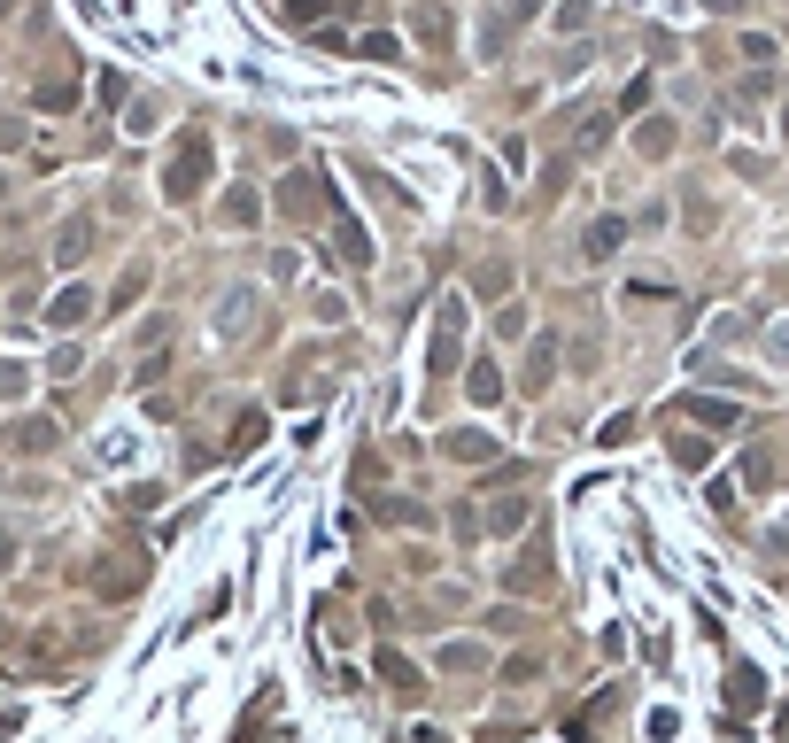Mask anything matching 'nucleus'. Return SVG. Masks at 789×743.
Instances as JSON below:
<instances>
[{
    "instance_id": "5",
    "label": "nucleus",
    "mask_w": 789,
    "mask_h": 743,
    "mask_svg": "<svg viewBox=\"0 0 789 743\" xmlns=\"http://www.w3.org/2000/svg\"><path fill=\"white\" fill-rule=\"evenodd\" d=\"M704 8H720V16H735V8H751V0H704Z\"/></svg>"
},
{
    "instance_id": "2",
    "label": "nucleus",
    "mask_w": 789,
    "mask_h": 743,
    "mask_svg": "<svg viewBox=\"0 0 789 743\" xmlns=\"http://www.w3.org/2000/svg\"><path fill=\"white\" fill-rule=\"evenodd\" d=\"M86 310H93V295H86V287H62V295H55V310H47V318H55V326H78Z\"/></svg>"
},
{
    "instance_id": "3",
    "label": "nucleus",
    "mask_w": 789,
    "mask_h": 743,
    "mask_svg": "<svg viewBox=\"0 0 789 743\" xmlns=\"http://www.w3.org/2000/svg\"><path fill=\"white\" fill-rule=\"evenodd\" d=\"M728 697H735V705H759V697H766V682L751 674V666H735V674H728Z\"/></svg>"
},
{
    "instance_id": "4",
    "label": "nucleus",
    "mask_w": 789,
    "mask_h": 743,
    "mask_svg": "<svg viewBox=\"0 0 789 743\" xmlns=\"http://www.w3.org/2000/svg\"><path fill=\"white\" fill-rule=\"evenodd\" d=\"M449 457H496V442L488 434H449Z\"/></svg>"
},
{
    "instance_id": "1",
    "label": "nucleus",
    "mask_w": 789,
    "mask_h": 743,
    "mask_svg": "<svg viewBox=\"0 0 789 743\" xmlns=\"http://www.w3.org/2000/svg\"><path fill=\"white\" fill-rule=\"evenodd\" d=\"M681 418H697V426H735V403H712V395H689V403H681Z\"/></svg>"
}]
</instances>
